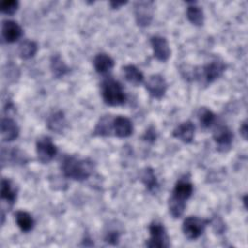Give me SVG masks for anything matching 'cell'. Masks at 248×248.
I'll list each match as a JSON object with an SVG mask.
<instances>
[{"label":"cell","mask_w":248,"mask_h":248,"mask_svg":"<svg viewBox=\"0 0 248 248\" xmlns=\"http://www.w3.org/2000/svg\"><path fill=\"white\" fill-rule=\"evenodd\" d=\"M61 170L68 178L82 181L87 179L93 171V164L88 159H78L75 156H66L61 162Z\"/></svg>","instance_id":"obj_1"},{"label":"cell","mask_w":248,"mask_h":248,"mask_svg":"<svg viewBox=\"0 0 248 248\" xmlns=\"http://www.w3.org/2000/svg\"><path fill=\"white\" fill-rule=\"evenodd\" d=\"M193 192V185L187 179H180L176 182L171 197L169 200L170 213L174 218H179L185 209L186 201Z\"/></svg>","instance_id":"obj_2"},{"label":"cell","mask_w":248,"mask_h":248,"mask_svg":"<svg viewBox=\"0 0 248 248\" xmlns=\"http://www.w3.org/2000/svg\"><path fill=\"white\" fill-rule=\"evenodd\" d=\"M102 96L105 103L109 106L122 105L126 100L122 85L113 78H107L103 82Z\"/></svg>","instance_id":"obj_3"},{"label":"cell","mask_w":248,"mask_h":248,"mask_svg":"<svg viewBox=\"0 0 248 248\" xmlns=\"http://www.w3.org/2000/svg\"><path fill=\"white\" fill-rule=\"evenodd\" d=\"M208 223V220H204L197 216H189L183 221V233L188 239H197L202 235Z\"/></svg>","instance_id":"obj_4"},{"label":"cell","mask_w":248,"mask_h":248,"mask_svg":"<svg viewBox=\"0 0 248 248\" xmlns=\"http://www.w3.org/2000/svg\"><path fill=\"white\" fill-rule=\"evenodd\" d=\"M149 232H150V238L148 241H146L147 247H169V237L166 232V230L164 226L160 223L154 222L149 226Z\"/></svg>","instance_id":"obj_5"},{"label":"cell","mask_w":248,"mask_h":248,"mask_svg":"<svg viewBox=\"0 0 248 248\" xmlns=\"http://www.w3.org/2000/svg\"><path fill=\"white\" fill-rule=\"evenodd\" d=\"M36 151L38 155V159L46 164L50 162L54 156L56 155L57 149L54 143L52 142L51 139L49 137L44 136L38 139L36 143Z\"/></svg>","instance_id":"obj_6"},{"label":"cell","mask_w":248,"mask_h":248,"mask_svg":"<svg viewBox=\"0 0 248 248\" xmlns=\"http://www.w3.org/2000/svg\"><path fill=\"white\" fill-rule=\"evenodd\" d=\"M153 3L150 1L137 2L135 5L136 20L140 26H146L150 23L153 15Z\"/></svg>","instance_id":"obj_7"},{"label":"cell","mask_w":248,"mask_h":248,"mask_svg":"<svg viewBox=\"0 0 248 248\" xmlns=\"http://www.w3.org/2000/svg\"><path fill=\"white\" fill-rule=\"evenodd\" d=\"M145 87L152 97L160 99L165 95L168 85L165 78L162 76L152 75L148 78Z\"/></svg>","instance_id":"obj_8"},{"label":"cell","mask_w":248,"mask_h":248,"mask_svg":"<svg viewBox=\"0 0 248 248\" xmlns=\"http://www.w3.org/2000/svg\"><path fill=\"white\" fill-rule=\"evenodd\" d=\"M150 42L153 47L154 56L160 61H167L170 55V49L167 39L162 36H153L151 37Z\"/></svg>","instance_id":"obj_9"},{"label":"cell","mask_w":248,"mask_h":248,"mask_svg":"<svg viewBox=\"0 0 248 248\" xmlns=\"http://www.w3.org/2000/svg\"><path fill=\"white\" fill-rule=\"evenodd\" d=\"M233 135L227 126H219L214 130L213 139L220 150H226L230 148L232 141Z\"/></svg>","instance_id":"obj_10"},{"label":"cell","mask_w":248,"mask_h":248,"mask_svg":"<svg viewBox=\"0 0 248 248\" xmlns=\"http://www.w3.org/2000/svg\"><path fill=\"white\" fill-rule=\"evenodd\" d=\"M22 35L21 27L14 20H4L2 22V36L8 43L17 41Z\"/></svg>","instance_id":"obj_11"},{"label":"cell","mask_w":248,"mask_h":248,"mask_svg":"<svg viewBox=\"0 0 248 248\" xmlns=\"http://www.w3.org/2000/svg\"><path fill=\"white\" fill-rule=\"evenodd\" d=\"M19 129L13 119L4 117L1 120V138L3 141H12L17 138Z\"/></svg>","instance_id":"obj_12"},{"label":"cell","mask_w":248,"mask_h":248,"mask_svg":"<svg viewBox=\"0 0 248 248\" xmlns=\"http://www.w3.org/2000/svg\"><path fill=\"white\" fill-rule=\"evenodd\" d=\"M225 71V65L223 62L215 60L202 67V77L206 82H212L222 76Z\"/></svg>","instance_id":"obj_13"},{"label":"cell","mask_w":248,"mask_h":248,"mask_svg":"<svg viewBox=\"0 0 248 248\" xmlns=\"http://www.w3.org/2000/svg\"><path fill=\"white\" fill-rule=\"evenodd\" d=\"M112 127L114 134L119 138L129 137L133 132V124L131 120L125 116H116L113 119Z\"/></svg>","instance_id":"obj_14"},{"label":"cell","mask_w":248,"mask_h":248,"mask_svg":"<svg viewBox=\"0 0 248 248\" xmlns=\"http://www.w3.org/2000/svg\"><path fill=\"white\" fill-rule=\"evenodd\" d=\"M195 134V126L191 121H184L179 124L172 132L174 138L183 142H191Z\"/></svg>","instance_id":"obj_15"},{"label":"cell","mask_w":248,"mask_h":248,"mask_svg":"<svg viewBox=\"0 0 248 248\" xmlns=\"http://www.w3.org/2000/svg\"><path fill=\"white\" fill-rule=\"evenodd\" d=\"M93 64H94L95 70L99 74H106L112 69L114 65V61L110 56L105 53H99L98 55L95 56Z\"/></svg>","instance_id":"obj_16"},{"label":"cell","mask_w":248,"mask_h":248,"mask_svg":"<svg viewBox=\"0 0 248 248\" xmlns=\"http://www.w3.org/2000/svg\"><path fill=\"white\" fill-rule=\"evenodd\" d=\"M46 125L49 130L61 133L66 126V119L62 111H55L51 113L46 120Z\"/></svg>","instance_id":"obj_17"},{"label":"cell","mask_w":248,"mask_h":248,"mask_svg":"<svg viewBox=\"0 0 248 248\" xmlns=\"http://www.w3.org/2000/svg\"><path fill=\"white\" fill-rule=\"evenodd\" d=\"M15 216H16V222L18 228L22 232H29L33 229L34 220L28 212L19 210V211H16Z\"/></svg>","instance_id":"obj_18"},{"label":"cell","mask_w":248,"mask_h":248,"mask_svg":"<svg viewBox=\"0 0 248 248\" xmlns=\"http://www.w3.org/2000/svg\"><path fill=\"white\" fill-rule=\"evenodd\" d=\"M123 73L125 78L132 84L138 85L142 82L143 75L142 73L134 65H126L123 67Z\"/></svg>","instance_id":"obj_19"},{"label":"cell","mask_w":248,"mask_h":248,"mask_svg":"<svg viewBox=\"0 0 248 248\" xmlns=\"http://www.w3.org/2000/svg\"><path fill=\"white\" fill-rule=\"evenodd\" d=\"M50 68H51L53 76L56 78H60L62 76H64L69 71V68L64 63V61L62 60V58L59 54H55L51 57Z\"/></svg>","instance_id":"obj_20"},{"label":"cell","mask_w":248,"mask_h":248,"mask_svg":"<svg viewBox=\"0 0 248 248\" xmlns=\"http://www.w3.org/2000/svg\"><path fill=\"white\" fill-rule=\"evenodd\" d=\"M38 46L37 44L30 40H25L22 43H20L18 46V53L19 56L23 59H29L35 55L37 52Z\"/></svg>","instance_id":"obj_21"},{"label":"cell","mask_w":248,"mask_h":248,"mask_svg":"<svg viewBox=\"0 0 248 248\" xmlns=\"http://www.w3.org/2000/svg\"><path fill=\"white\" fill-rule=\"evenodd\" d=\"M186 15H187L188 19L193 24L200 26L203 23V12L199 6H197L195 4L188 6Z\"/></svg>","instance_id":"obj_22"},{"label":"cell","mask_w":248,"mask_h":248,"mask_svg":"<svg viewBox=\"0 0 248 248\" xmlns=\"http://www.w3.org/2000/svg\"><path fill=\"white\" fill-rule=\"evenodd\" d=\"M141 180L145 185V187L151 192L156 191V189L158 188V182H157L156 176L154 174L153 170L150 168L144 169V170L141 173Z\"/></svg>","instance_id":"obj_23"},{"label":"cell","mask_w":248,"mask_h":248,"mask_svg":"<svg viewBox=\"0 0 248 248\" xmlns=\"http://www.w3.org/2000/svg\"><path fill=\"white\" fill-rule=\"evenodd\" d=\"M1 198L11 203L16 201V192L8 179H2L1 181Z\"/></svg>","instance_id":"obj_24"},{"label":"cell","mask_w":248,"mask_h":248,"mask_svg":"<svg viewBox=\"0 0 248 248\" xmlns=\"http://www.w3.org/2000/svg\"><path fill=\"white\" fill-rule=\"evenodd\" d=\"M112 122L113 120H110V118L108 116H104L103 118H101L95 127L94 135H98V136L109 135L111 129H113Z\"/></svg>","instance_id":"obj_25"},{"label":"cell","mask_w":248,"mask_h":248,"mask_svg":"<svg viewBox=\"0 0 248 248\" xmlns=\"http://www.w3.org/2000/svg\"><path fill=\"white\" fill-rule=\"evenodd\" d=\"M199 120L203 128H209L215 121V114L210 109L202 108L199 112Z\"/></svg>","instance_id":"obj_26"},{"label":"cell","mask_w":248,"mask_h":248,"mask_svg":"<svg viewBox=\"0 0 248 248\" xmlns=\"http://www.w3.org/2000/svg\"><path fill=\"white\" fill-rule=\"evenodd\" d=\"M18 7V2L16 0H5L0 4V8L2 13L7 15H13Z\"/></svg>","instance_id":"obj_27"},{"label":"cell","mask_w":248,"mask_h":248,"mask_svg":"<svg viewBox=\"0 0 248 248\" xmlns=\"http://www.w3.org/2000/svg\"><path fill=\"white\" fill-rule=\"evenodd\" d=\"M118 238H119V233L117 231H109L105 237L106 241L111 244H116V242L118 241Z\"/></svg>","instance_id":"obj_28"},{"label":"cell","mask_w":248,"mask_h":248,"mask_svg":"<svg viewBox=\"0 0 248 248\" xmlns=\"http://www.w3.org/2000/svg\"><path fill=\"white\" fill-rule=\"evenodd\" d=\"M143 138L146 140H154L156 139V134H155V131L153 128H150L148 131H146L145 135L143 136Z\"/></svg>","instance_id":"obj_29"},{"label":"cell","mask_w":248,"mask_h":248,"mask_svg":"<svg viewBox=\"0 0 248 248\" xmlns=\"http://www.w3.org/2000/svg\"><path fill=\"white\" fill-rule=\"evenodd\" d=\"M240 133L244 139H247V124H246V122H244L242 124V126L240 127Z\"/></svg>","instance_id":"obj_30"},{"label":"cell","mask_w":248,"mask_h":248,"mask_svg":"<svg viewBox=\"0 0 248 248\" xmlns=\"http://www.w3.org/2000/svg\"><path fill=\"white\" fill-rule=\"evenodd\" d=\"M126 2H110L109 4H110V6L112 7V8H117V7H119V6H121V5H124Z\"/></svg>","instance_id":"obj_31"}]
</instances>
